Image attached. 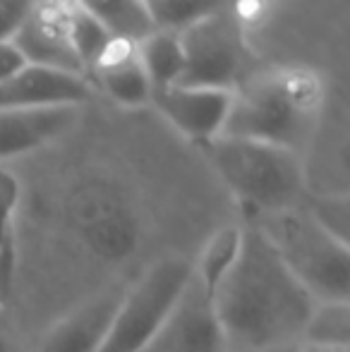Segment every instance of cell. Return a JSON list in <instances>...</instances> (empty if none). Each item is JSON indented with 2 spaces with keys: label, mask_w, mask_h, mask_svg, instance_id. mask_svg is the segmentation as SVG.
<instances>
[{
  "label": "cell",
  "mask_w": 350,
  "mask_h": 352,
  "mask_svg": "<svg viewBox=\"0 0 350 352\" xmlns=\"http://www.w3.org/2000/svg\"><path fill=\"white\" fill-rule=\"evenodd\" d=\"M314 305L252 223L240 228L238 254L206 300L216 331L233 352L300 345Z\"/></svg>",
  "instance_id": "6da1fadb"
},
{
  "label": "cell",
  "mask_w": 350,
  "mask_h": 352,
  "mask_svg": "<svg viewBox=\"0 0 350 352\" xmlns=\"http://www.w3.org/2000/svg\"><path fill=\"white\" fill-rule=\"evenodd\" d=\"M319 111L322 82L312 70L278 67L250 74L230 96L221 135L300 153L312 144Z\"/></svg>",
  "instance_id": "7a4b0ae2"
},
{
  "label": "cell",
  "mask_w": 350,
  "mask_h": 352,
  "mask_svg": "<svg viewBox=\"0 0 350 352\" xmlns=\"http://www.w3.org/2000/svg\"><path fill=\"white\" fill-rule=\"evenodd\" d=\"M252 226L314 302H350V245L329 235L303 204L257 216Z\"/></svg>",
  "instance_id": "3957f363"
},
{
  "label": "cell",
  "mask_w": 350,
  "mask_h": 352,
  "mask_svg": "<svg viewBox=\"0 0 350 352\" xmlns=\"http://www.w3.org/2000/svg\"><path fill=\"white\" fill-rule=\"evenodd\" d=\"M221 180L252 218L303 204L305 163L300 153L274 144L214 137L204 144Z\"/></svg>",
  "instance_id": "277c9868"
},
{
  "label": "cell",
  "mask_w": 350,
  "mask_h": 352,
  "mask_svg": "<svg viewBox=\"0 0 350 352\" xmlns=\"http://www.w3.org/2000/svg\"><path fill=\"white\" fill-rule=\"evenodd\" d=\"M195 266L182 256H164L122 292L108 338L98 352H144L161 336L187 295Z\"/></svg>",
  "instance_id": "5b68a950"
},
{
  "label": "cell",
  "mask_w": 350,
  "mask_h": 352,
  "mask_svg": "<svg viewBox=\"0 0 350 352\" xmlns=\"http://www.w3.org/2000/svg\"><path fill=\"white\" fill-rule=\"evenodd\" d=\"M182 87L235 91L250 77V48L233 0L180 34Z\"/></svg>",
  "instance_id": "8992f818"
},
{
  "label": "cell",
  "mask_w": 350,
  "mask_h": 352,
  "mask_svg": "<svg viewBox=\"0 0 350 352\" xmlns=\"http://www.w3.org/2000/svg\"><path fill=\"white\" fill-rule=\"evenodd\" d=\"M72 0H36L32 14L14 34L12 43L27 65L51 67L72 74H82V63L70 38Z\"/></svg>",
  "instance_id": "52a82bcc"
},
{
  "label": "cell",
  "mask_w": 350,
  "mask_h": 352,
  "mask_svg": "<svg viewBox=\"0 0 350 352\" xmlns=\"http://www.w3.org/2000/svg\"><path fill=\"white\" fill-rule=\"evenodd\" d=\"M233 91L201 87H175L151 96V103L173 127L201 144L211 142L223 130Z\"/></svg>",
  "instance_id": "ba28073f"
},
{
  "label": "cell",
  "mask_w": 350,
  "mask_h": 352,
  "mask_svg": "<svg viewBox=\"0 0 350 352\" xmlns=\"http://www.w3.org/2000/svg\"><path fill=\"white\" fill-rule=\"evenodd\" d=\"M91 96L87 77L51 67L24 65L0 82V111L10 108L82 106Z\"/></svg>",
  "instance_id": "9c48e42d"
},
{
  "label": "cell",
  "mask_w": 350,
  "mask_h": 352,
  "mask_svg": "<svg viewBox=\"0 0 350 352\" xmlns=\"http://www.w3.org/2000/svg\"><path fill=\"white\" fill-rule=\"evenodd\" d=\"M82 106L10 108L0 111V161L22 156L65 135L80 120Z\"/></svg>",
  "instance_id": "30bf717a"
},
{
  "label": "cell",
  "mask_w": 350,
  "mask_h": 352,
  "mask_svg": "<svg viewBox=\"0 0 350 352\" xmlns=\"http://www.w3.org/2000/svg\"><path fill=\"white\" fill-rule=\"evenodd\" d=\"M125 290H108L63 316L46 336L39 352H98L108 338Z\"/></svg>",
  "instance_id": "8fae6325"
},
{
  "label": "cell",
  "mask_w": 350,
  "mask_h": 352,
  "mask_svg": "<svg viewBox=\"0 0 350 352\" xmlns=\"http://www.w3.org/2000/svg\"><path fill=\"white\" fill-rule=\"evenodd\" d=\"M94 74L98 77L103 91L120 106L135 108L151 101V84L137 58V43L113 38Z\"/></svg>",
  "instance_id": "7c38bea8"
},
{
  "label": "cell",
  "mask_w": 350,
  "mask_h": 352,
  "mask_svg": "<svg viewBox=\"0 0 350 352\" xmlns=\"http://www.w3.org/2000/svg\"><path fill=\"white\" fill-rule=\"evenodd\" d=\"M137 58L151 84V96L175 87L185 70V56L177 34L151 32L137 43Z\"/></svg>",
  "instance_id": "4fadbf2b"
},
{
  "label": "cell",
  "mask_w": 350,
  "mask_h": 352,
  "mask_svg": "<svg viewBox=\"0 0 350 352\" xmlns=\"http://www.w3.org/2000/svg\"><path fill=\"white\" fill-rule=\"evenodd\" d=\"M77 5L96 17L113 38L140 43L154 32L142 0H77Z\"/></svg>",
  "instance_id": "5bb4252c"
},
{
  "label": "cell",
  "mask_w": 350,
  "mask_h": 352,
  "mask_svg": "<svg viewBox=\"0 0 350 352\" xmlns=\"http://www.w3.org/2000/svg\"><path fill=\"white\" fill-rule=\"evenodd\" d=\"M142 3H144L154 32L180 36L182 32L195 27L197 22L209 17L230 0H142Z\"/></svg>",
  "instance_id": "9a60e30c"
},
{
  "label": "cell",
  "mask_w": 350,
  "mask_h": 352,
  "mask_svg": "<svg viewBox=\"0 0 350 352\" xmlns=\"http://www.w3.org/2000/svg\"><path fill=\"white\" fill-rule=\"evenodd\" d=\"M19 185L10 170L0 166V305L10 297L14 280V209Z\"/></svg>",
  "instance_id": "2e32d148"
},
{
  "label": "cell",
  "mask_w": 350,
  "mask_h": 352,
  "mask_svg": "<svg viewBox=\"0 0 350 352\" xmlns=\"http://www.w3.org/2000/svg\"><path fill=\"white\" fill-rule=\"evenodd\" d=\"M303 343L324 348L350 345V302H317L303 331Z\"/></svg>",
  "instance_id": "e0dca14e"
},
{
  "label": "cell",
  "mask_w": 350,
  "mask_h": 352,
  "mask_svg": "<svg viewBox=\"0 0 350 352\" xmlns=\"http://www.w3.org/2000/svg\"><path fill=\"white\" fill-rule=\"evenodd\" d=\"M70 38L85 74L96 70L101 58L106 56L108 46L113 43L111 32L96 17H91L85 8H80L77 0H72L70 8Z\"/></svg>",
  "instance_id": "ac0fdd59"
},
{
  "label": "cell",
  "mask_w": 350,
  "mask_h": 352,
  "mask_svg": "<svg viewBox=\"0 0 350 352\" xmlns=\"http://www.w3.org/2000/svg\"><path fill=\"white\" fill-rule=\"evenodd\" d=\"M240 245V228H223L216 232L206 245L204 254L197 261V278H199V287L204 292V302L211 297L214 287L223 278V274L230 269L235 254H238Z\"/></svg>",
  "instance_id": "d6986e66"
},
{
  "label": "cell",
  "mask_w": 350,
  "mask_h": 352,
  "mask_svg": "<svg viewBox=\"0 0 350 352\" xmlns=\"http://www.w3.org/2000/svg\"><path fill=\"white\" fill-rule=\"evenodd\" d=\"M309 216L336 240L348 245L350 232V199L348 195H309L307 204H303Z\"/></svg>",
  "instance_id": "ffe728a7"
},
{
  "label": "cell",
  "mask_w": 350,
  "mask_h": 352,
  "mask_svg": "<svg viewBox=\"0 0 350 352\" xmlns=\"http://www.w3.org/2000/svg\"><path fill=\"white\" fill-rule=\"evenodd\" d=\"M36 0H0V43L12 41L32 14Z\"/></svg>",
  "instance_id": "44dd1931"
},
{
  "label": "cell",
  "mask_w": 350,
  "mask_h": 352,
  "mask_svg": "<svg viewBox=\"0 0 350 352\" xmlns=\"http://www.w3.org/2000/svg\"><path fill=\"white\" fill-rule=\"evenodd\" d=\"M24 65H27V63H24V58L19 56V51L14 48L12 41L0 43V82L12 77V74Z\"/></svg>",
  "instance_id": "7402d4cb"
},
{
  "label": "cell",
  "mask_w": 350,
  "mask_h": 352,
  "mask_svg": "<svg viewBox=\"0 0 350 352\" xmlns=\"http://www.w3.org/2000/svg\"><path fill=\"white\" fill-rule=\"evenodd\" d=\"M298 352H348V348H324V345H307V343H303Z\"/></svg>",
  "instance_id": "603a6c76"
},
{
  "label": "cell",
  "mask_w": 350,
  "mask_h": 352,
  "mask_svg": "<svg viewBox=\"0 0 350 352\" xmlns=\"http://www.w3.org/2000/svg\"><path fill=\"white\" fill-rule=\"evenodd\" d=\"M0 352H17V350H14V345L5 336H0Z\"/></svg>",
  "instance_id": "cb8c5ba5"
},
{
  "label": "cell",
  "mask_w": 350,
  "mask_h": 352,
  "mask_svg": "<svg viewBox=\"0 0 350 352\" xmlns=\"http://www.w3.org/2000/svg\"><path fill=\"white\" fill-rule=\"evenodd\" d=\"M300 345H303V343H300ZM300 345H293V348H281V350H274V352H298Z\"/></svg>",
  "instance_id": "d4e9b609"
}]
</instances>
